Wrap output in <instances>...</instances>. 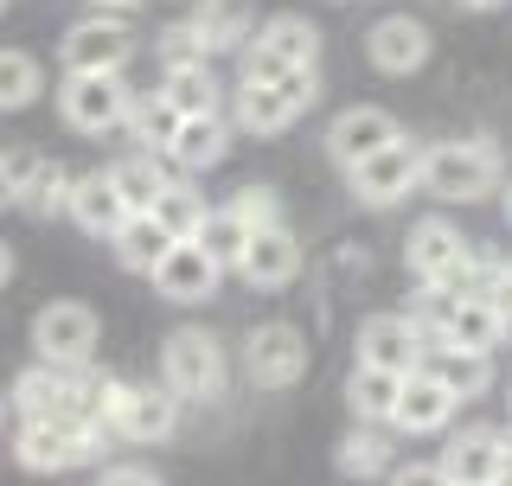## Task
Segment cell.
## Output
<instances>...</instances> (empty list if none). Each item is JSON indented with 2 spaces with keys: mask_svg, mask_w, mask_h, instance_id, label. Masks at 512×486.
<instances>
[{
  "mask_svg": "<svg viewBox=\"0 0 512 486\" xmlns=\"http://www.w3.org/2000/svg\"><path fill=\"white\" fill-rule=\"evenodd\" d=\"M493 486H512V435H506V461H500V480Z\"/></svg>",
  "mask_w": 512,
  "mask_h": 486,
  "instance_id": "obj_42",
  "label": "cell"
},
{
  "mask_svg": "<svg viewBox=\"0 0 512 486\" xmlns=\"http://www.w3.org/2000/svg\"><path fill=\"white\" fill-rule=\"evenodd\" d=\"M346 180H352V199L372 205V212H384V205H404L410 192H423V148L404 135V141H391V148H378L372 160H359Z\"/></svg>",
  "mask_w": 512,
  "mask_h": 486,
  "instance_id": "obj_7",
  "label": "cell"
},
{
  "mask_svg": "<svg viewBox=\"0 0 512 486\" xmlns=\"http://www.w3.org/2000/svg\"><path fill=\"white\" fill-rule=\"evenodd\" d=\"M96 486H160V480L148 474V467H109V474L96 480Z\"/></svg>",
  "mask_w": 512,
  "mask_h": 486,
  "instance_id": "obj_39",
  "label": "cell"
},
{
  "mask_svg": "<svg viewBox=\"0 0 512 486\" xmlns=\"http://www.w3.org/2000/svg\"><path fill=\"white\" fill-rule=\"evenodd\" d=\"M423 371L442 384L455 403H474L493 391V352H468V346H429Z\"/></svg>",
  "mask_w": 512,
  "mask_h": 486,
  "instance_id": "obj_20",
  "label": "cell"
},
{
  "mask_svg": "<svg viewBox=\"0 0 512 486\" xmlns=\"http://www.w3.org/2000/svg\"><path fill=\"white\" fill-rule=\"evenodd\" d=\"M13 455H20V467H32V474H64V467L90 461L96 442L84 429H71V423H52V416H20Z\"/></svg>",
  "mask_w": 512,
  "mask_h": 486,
  "instance_id": "obj_11",
  "label": "cell"
},
{
  "mask_svg": "<svg viewBox=\"0 0 512 486\" xmlns=\"http://www.w3.org/2000/svg\"><path fill=\"white\" fill-rule=\"evenodd\" d=\"M500 212H506V224H512V180H500Z\"/></svg>",
  "mask_w": 512,
  "mask_h": 486,
  "instance_id": "obj_44",
  "label": "cell"
},
{
  "mask_svg": "<svg viewBox=\"0 0 512 486\" xmlns=\"http://www.w3.org/2000/svg\"><path fill=\"white\" fill-rule=\"evenodd\" d=\"M0 13H7V0H0Z\"/></svg>",
  "mask_w": 512,
  "mask_h": 486,
  "instance_id": "obj_47",
  "label": "cell"
},
{
  "mask_svg": "<svg viewBox=\"0 0 512 486\" xmlns=\"http://www.w3.org/2000/svg\"><path fill=\"white\" fill-rule=\"evenodd\" d=\"M160 96H167L180 116H218L224 103V84L212 77V64H180V71L160 77Z\"/></svg>",
  "mask_w": 512,
  "mask_h": 486,
  "instance_id": "obj_27",
  "label": "cell"
},
{
  "mask_svg": "<svg viewBox=\"0 0 512 486\" xmlns=\"http://www.w3.org/2000/svg\"><path fill=\"white\" fill-rule=\"evenodd\" d=\"M455 410H461V403L448 397L429 371H410V378H404V397H397L391 429L397 435H442L448 423H455Z\"/></svg>",
  "mask_w": 512,
  "mask_h": 486,
  "instance_id": "obj_19",
  "label": "cell"
},
{
  "mask_svg": "<svg viewBox=\"0 0 512 486\" xmlns=\"http://www.w3.org/2000/svg\"><path fill=\"white\" fill-rule=\"evenodd\" d=\"M244 371L263 391H288V384H301V371H308V339L288 327V320H269V327H256L244 339Z\"/></svg>",
  "mask_w": 512,
  "mask_h": 486,
  "instance_id": "obj_12",
  "label": "cell"
},
{
  "mask_svg": "<svg viewBox=\"0 0 512 486\" xmlns=\"http://www.w3.org/2000/svg\"><path fill=\"white\" fill-rule=\"evenodd\" d=\"M320 96V77L314 64H301V71H282L276 84H237L231 90V122L244 128V135H282L295 116H308Z\"/></svg>",
  "mask_w": 512,
  "mask_h": 486,
  "instance_id": "obj_2",
  "label": "cell"
},
{
  "mask_svg": "<svg viewBox=\"0 0 512 486\" xmlns=\"http://www.w3.org/2000/svg\"><path fill=\"white\" fill-rule=\"evenodd\" d=\"M154 218L167 224L173 243H192V237L205 231V218H212V205H205V192L192 186V180H173V186L154 199Z\"/></svg>",
  "mask_w": 512,
  "mask_h": 486,
  "instance_id": "obj_28",
  "label": "cell"
},
{
  "mask_svg": "<svg viewBox=\"0 0 512 486\" xmlns=\"http://www.w3.org/2000/svg\"><path fill=\"white\" fill-rule=\"evenodd\" d=\"M404 263L423 288H442V295H468V275H474V243L455 231L448 218H423L404 243Z\"/></svg>",
  "mask_w": 512,
  "mask_h": 486,
  "instance_id": "obj_3",
  "label": "cell"
},
{
  "mask_svg": "<svg viewBox=\"0 0 512 486\" xmlns=\"http://www.w3.org/2000/svg\"><path fill=\"white\" fill-rule=\"evenodd\" d=\"M71 186H77V173L71 167H58V160H39V173H32V186H26V212L32 218H52V212H71Z\"/></svg>",
  "mask_w": 512,
  "mask_h": 486,
  "instance_id": "obj_33",
  "label": "cell"
},
{
  "mask_svg": "<svg viewBox=\"0 0 512 486\" xmlns=\"http://www.w3.org/2000/svg\"><path fill=\"white\" fill-rule=\"evenodd\" d=\"M90 7L103 13V20H135V7H141V0H90Z\"/></svg>",
  "mask_w": 512,
  "mask_h": 486,
  "instance_id": "obj_40",
  "label": "cell"
},
{
  "mask_svg": "<svg viewBox=\"0 0 512 486\" xmlns=\"http://www.w3.org/2000/svg\"><path fill=\"white\" fill-rule=\"evenodd\" d=\"M58 109H64V122H71L77 135H109V128L128 122L135 96H128L122 77H64Z\"/></svg>",
  "mask_w": 512,
  "mask_h": 486,
  "instance_id": "obj_10",
  "label": "cell"
},
{
  "mask_svg": "<svg viewBox=\"0 0 512 486\" xmlns=\"http://www.w3.org/2000/svg\"><path fill=\"white\" fill-rule=\"evenodd\" d=\"M314 58H320V26L301 20V13H276L244 45V84H276L282 71H301Z\"/></svg>",
  "mask_w": 512,
  "mask_h": 486,
  "instance_id": "obj_4",
  "label": "cell"
},
{
  "mask_svg": "<svg viewBox=\"0 0 512 486\" xmlns=\"http://www.w3.org/2000/svg\"><path fill=\"white\" fill-rule=\"evenodd\" d=\"M493 307H500V320H506V339H512V275L500 282V295H493Z\"/></svg>",
  "mask_w": 512,
  "mask_h": 486,
  "instance_id": "obj_41",
  "label": "cell"
},
{
  "mask_svg": "<svg viewBox=\"0 0 512 486\" xmlns=\"http://www.w3.org/2000/svg\"><path fill=\"white\" fill-rule=\"evenodd\" d=\"M391 141H404V128H397L391 109H378V103H352L333 116L327 128V154H333V167H359V160H372L378 148H391Z\"/></svg>",
  "mask_w": 512,
  "mask_h": 486,
  "instance_id": "obj_14",
  "label": "cell"
},
{
  "mask_svg": "<svg viewBox=\"0 0 512 486\" xmlns=\"http://www.w3.org/2000/svg\"><path fill=\"white\" fill-rule=\"evenodd\" d=\"M7 275H13V250L0 243V288H7Z\"/></svg>",
  "mask_w": 512,
  "mask_h": 486,
  "instance_id": "obj_43",
  "label": "cell"
},
{
  "mask_svg": "<svg viewBox=\"0 0 512 486\" xmlns=\"http://www.w3.org/2000/svg\"><path fill=\"white\" fill-rule=\"evenodd\" d=\"M224 148H231V122L224 116H186L180 135H173V148H167V160L180 173H205V167L224 160Z\"/></svg>",
  "mask_w": 512,
  "mask_h": 486,
  "instance_id": "obj_25",
  "label": "cell"
},
{
  "mask_svg": "<svg viewBox=\"0 0 512 486\" xmlns=\"http://www.w3.org/2000/svg\"><path fill=\"white\" fill-rule=\"evenodd\" d=\"M84 384H90V371L77 365V371H64V365H32L13 378V391H7V410H20V416H52V423H71L77 429V416H84Z\"/></svg>",
  "mask_w": 512,
  "mask_h": 486,
  "instance_id": "obj_8",
  "label": "cell"
},
{
  "mask_svg": "<svg viewBox=\"0 0 512 486\" xmlns=\"http://www.w3.org/2000/svg\"><path fill=\"white\" fill-rule=\"evenodd\" d=\"M58 58H64V77H122L128 58H135V32H128V20L90 13V20H77L64 32Z\"/></svg>",
  "mask_w": 512,
  "mask_h": 486,
  "instance_id": "obj_6",
  "label": "cell"
},
{
  "mask_svg": "<svg viewBox=\"0 0 512 486\" xmlns=\"http://www.w3.org/2000/svg\"><path fill=\"white\" fill-rule=\"evenodd\" d=\"M45 90V71L32 52H0V109H26Z\"/></svg>",
  "mask_w": 512,
  "mask_h": 486,
  "instance_id": "obj_34",
  "label": "cell"
},
{
  "mask_svg": "<svg viewBox=\"0 0 512 486\" xmlns=\"http://www.w3.org/2000/svg\"><path fill=\"white\" fill-rule=\"evenodd\" d=\"M0 423H7V397H0Z\"/></svg>",
  "mask_w": 512,
  "mask_h": 486,
  "instance_id": "obj_46",
  "label": "cell"
},
{
  "mask_svg": "<svg viewBox=\"0 0 512 486\" xmlns=\"http://www.w3.org/2000/svg\"><path fill=\"white\" fill-rule=\"evenodd\" d=\"M500 180L506 167L493 141H436V148H423V192L442 205H474L487 192H500Z\"/></svg>",
  "mask_w": 512,
  "mask_h": 486,
  "instance_id": "obj_1",
  "label": "cell"
},
{
  "mask_svg": "<svg viewBox=\"0 0 512 486\" xmlns=\"http://www.w3.org/2000/svg\"><path fill=\"white\" fill-rule=\"evenodd\" d=\"M384 486H455V480L442 474V461H410V467H391Z\"/></svg>",
  "mask_w": 512,
  "mask_h": 486,
  "instance_id": "obj_38",
  "label": "cell"
},
{
  "mask_svg": "<svg viewBox=\"0 0 512 486\" xmlns=\"http://www.w3.org/2000/svg\"><path fill=\"white\" fill-rule=\"evenodd\" d=\"M32 173H39V154H26V148L0 154V212H7V205H20V199H26Z\"/></svg>",
  "mask_w": 512,
  "mask_h": 486,
  "instance_id": "obj_36",
  "label": "cell"
},
{
  "mask_svg": "<svg viewBox=\"0 0 512 486\" xmlns=\"http://www.w3.org/2000/svg\"><path fill=\"white\" fill-rule=\"evenodd\" d=\"M180 122H186V116L154 90V96H141V103L128 109V122H122V128L141 141V154H167V148H173V135H180Z\"/></svg>",
  "mask_w": 512,
  "mask_h": 486,
  "instance_id": "obj_30",
  "label": "cell"
},
{
  "mask_svg": "<svg viewBox=\"0 0 512 486\" xmlns=\"http://www.w3.org/2000/svg\"><path fill=\"white\" fill-rule=\"evenodd\" d=\"M218 263L205 256V243H173L167 250V263H160L148 282H154V295L160 301H180V307H199V301H212L218 295Z\"/></svg>",
  "mask_w": 512,
  "mask_h": 486,
  "instance_id": "obj_16",
  "label": "cell"
},
{
  "mask_svg": "<svg viewBox=\"0 0 512 486\" xmlns=\"http://www.w3.org/2000/svg\"><path fill=\"white\" fill-rule=\"evenodd\" d=\"M32 346H39L45 365H64V371L90 365V352H96V314H90L84 301L39 307V314H32Z\"/></svg>",
  "mask_w": 512,
  "mask_h": 486,
  "instance_id": "obj_9",
  "label": "cell"
},
{
  "mask_svg": "<svg viewBox=\"0 0 512 486\" xmlns=\"http://www.w3.org/2000/svg\"><path fill=\"white\" fill-rule=\"evenodd\" d=\"M160 384L180 403H212L224 397V346L205 327H180L160 352Z\"/></svg>",
  "mask_w": 512,
  "mask_h": 486,
  "instance_id": "obj_5",
  "label": "cell"
},
{
  "mask_svg": "<svg viewBox=\"0 0 512 486\" xmlns=\"http://www.w3.org/2000/svg\"><path fill=\"white\" fill-rule=\"evenodd\" d=\"M186 26L199 32L205 52H244L256 32V13H250V0H199Z\"/></svg>",
  "mask_w": 512,
  "mask_h": 486,
  "instance_id": "obj_22",
  "label": "cell"
},
{
  "mask_svg": "<svg viewBox=\"0 0 512 486\" xmlns=\"http://www.w3.org/2000/svg\"><path fill=\"white\" fill-rule=\"evenodd\" d=\"M192 243H205V256H212L218 269H237L244 263V250H250V224L231 212V205H218L212 218H205V231L192 237Z\"/></svg>",
  "mask_w": 512,
  "mask_h": 486,
  "instance_id": "obj_32",
  "label": "cell"
},
{
  "mask_svg": "<svg viewBox=\"0 0 512 486\" xmlns=\"http://www.w3.org/2000/svg\"><path fill=\"white\" fill-rule=\"evenodd\" d=\"M423 359H429V339H423V327H416L410 314H372L359 327V365L410 378V371H423Z\"/></svg>",
  "mask_w": 512,
  "mask_h": 486,
  "instance_id": "obj_13",
  "label": "cell"
},
{
  "mask_svg": "<svg viewBox=\"0 0 512 486\" xmlns=\"http://www.w3.org/2000/svg\"><path fill=\"white\" fill-rule=\"evenodd\" d=\"M109 250H116V263H122V269L154 275L160 263H167L173 237H167V224H160L154 212H128V218H122V231L109 237Z\"/></svg>",
  "mask_w": 512,
  "mask_h": 486,
  "instance_id": "obj_24",
  "label": "cell"
},
{
  "mask_svg": "<svg viewBox=\"0 0 512 486\" xmlns=\"http://www.w3.org/2000/svg\"><path fill=\"white\" fill-rule=\"evenodd\" d=\"M500 461H506V429H487V423L448 435V448H442V474L455 486H493Z\"/></svg>",
  "mask_w": 512,
  "mask_h": 486,
  "instance_id": "obj_17",
  "label": "cell"
},
{
  "mask_svg": "<svg viewBox=\"0 0 512 486\" xmlns=\"http://www.w3.org/2000/svg\"><path fill=\"white\" fill-rule=\"evenodd\" d=\"M461 7H474V13H493V7H506V0H461Z\"/></svg>",
  "mask_w": 512,
  "mask_h": 486,
  "instance_id": "obj_45",
  "label": "cell"
},
{
  "mask_svg": "<svg viewBox=\"0 0 512 486\" xmlns=\"http://www.w3.org/2000/svg\"><path fill=\"white\" fill-rule=\"evenodd\" d=\"M109 180H116V192H122L128 212H154V199L173 186L167 167H160L154 154H128V160H116V167H109Z\"/></svg>",
  "mask_w": 512,
  "mask_h": 486,
  "instance_id": "obj_29",
  "label": "cell"
},
{
  "mask_svg": "<svg viewBox=\"0 0 512 486\" xmlns=\"http://www.w3.org/2000/svg\"><path fill=\"white\" fill-rule=\"evenodd\" d=\"M180 429V397L167 384H128L122 403V442H167Z\"/></svg>",
  "mask_w": 512,
  "mask_h": 486,
  "instance_id": "obj_21",
  "label": "cell"
},
{
  "mask_svg": "<svg viewBox=\"0 0 512 486\" xmlns=\"http://www.w3.org/2000/svg\"><path fill=\"white\" fill-rule=\"evenodd\" d=\"M122 218H128V205H122V192H116V180H109V173H84V180L71 186V224H77V231L116 237Z\"/></svg>",
  "mask_w": 512,
  "mask_h": 486,
  "instance_id": "obj_23",
  "label": "cell"
},
{
  "mask_svg": "<svg viewBox=\"0 0 512 486\" xmlns=\"http://www.w3.org/2000/svg\"><path fill=\"white\" fill-rule=\"evenodd\" d=\"M237 275H244L250 288H288L301 275V243L288 224H269V231H250V250L244 263H237Z\"/></svg>",
  "mask_w": 512,
  "mask_h": 486,
  "instance_id": "obj_18",
  "label": "cell"
},
{
  "mask_svg": "<svg viewBox=\"0 0 512 486\" xmlns=\"http://www.w3.org/2000/svg\"><path fill=\"white\" fill-rule=\"evenodd\" d=\"M397 397H404V378H397V371L352 365V378H346V403H352V416H359V423H384V429H391Z\"/></svg>",
  "mask_w": 512,
  "mask_h": 486,
  "instance_id": "obj_26",
  "label": "cell"
},
{
  "mask_svg": "<svg viewBox=\"0 0 512 486\" xmlns=\"http://www.w3.org/2000/svg\"><path fill=\"white\" fill-rule=\"evenodd\" d=\"M231 212L244 218L250 231H269V224H282V205H276V192H269V186H237Z\"/></svg>",
  "mask_w": 512,
  "mask_h": 486,
  "instance_id": "obj_37",
  "label": "cell"
},
{
  "mask_svg": "<svg viewBox=\"0 0 512 486\" xmlns=\"http://www.w3.org/2000/svg\"><path fill=\"white\" fill-rule=\"evenodd\" d=\"M384 467H391V429H384V423H359L340 442V474L372 480V474H384Z\"/></svg>",
  "mask_w": 512,
  "mask_h": 486,
  "instance_id": "obj_31",
  "label": "cell"
},
{
  "mask_svg": "<svg viewBox=\"0 0 512 486\" xmlns=\"http://www.w3.org/2000/svg\"><path fill=\"white\" fill-rule=\"evenodd\" d=\"M180 64H212V52L199 45V32H192L186 20L160 32V71H180Z\"/></svg>",
  "mask_w": 512,
  "mask_h": 486,
  "instance_id": "obj_35",
  "label": "cell"
},
{
  "mask_svg": "<svg viewBox=\"0 0 512 486\" xmlns=\"http://www.w3.org/2000/svg\"><path fill=\"white\" fill-rule=\"evenodd\" d=\"M429 26L423 20H410V13H384V20L365 32V58L378 64L384 77H410V71H423L429 64Z\"/></svg>",
  "mask_w": 512,
  "mask_h": 486,
  "instance_id": "obj_15",
  "label": "cell"
}]
</instances>
